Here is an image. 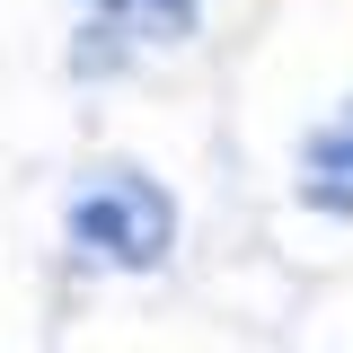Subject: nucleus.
I'll list each match as a JSON object with an SVG mask.
<instances>
[{
	"instance_id": "1",
	"label": "nucleus",
	"mask_w": 353,
	"mask_h": 353,
	"mask_svg": "<svg viewBox=\"0 0 353 353\" xmlns=\"http://www.w3.org/2000/svg\"><path fill=\"white\" fill-rule=\"evenodd\" d=\"M62 239L80 248V265L150 274V265H168V248H176V194H168L150 168L106 159V168H88L80 185H71V203H62Z\"/></svg>"
},
{
	"instance_id": "2",
	"label": "nucleus",
	"mask_w": 353,
	"mask_h": 353,
	"mask_svg": "<svg viewBox=\"0 0 353 353\" xmlns=\"http://www.w3.org/2000/svg\"><path fill=\"white\" fill-rule=\"evenodd\" d=\"M292 194L327 221H353V97L327 115V124L301 132V159H292Z\"/></svg>"
},
{
	"instance_id": "3",
	"label": "nucleus",
	"mask_w": 353,
	"mask_h": 353,
	"mask_svg": "<svg viewBox=\"0 0 353 353\" xmlns=\"http://www.w3.org/2000/svg\"><path fill=\"white\" fill-rule=\"evenodd\" d=\"M88 9L132 27V44H185L194 36V0H88Z\"/></svg>"
}]
</instances>
